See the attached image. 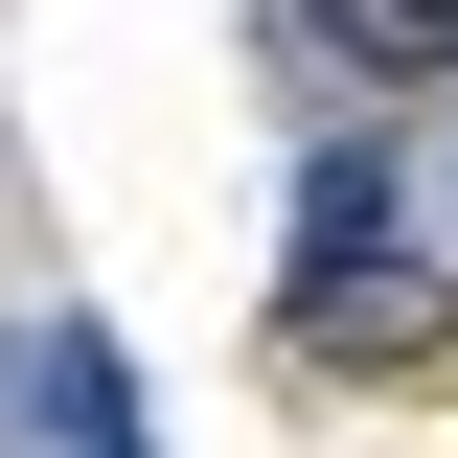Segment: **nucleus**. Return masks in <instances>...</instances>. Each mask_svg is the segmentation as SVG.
Wrapping results in <instances>:
<instances>
[{
	"mask_svg": "<svg viewBox=\"0 0 458 458\" xmlns=\"http://www.w3.org/2000/svg\"><path fill=\"white\" fill-rule=\"evenodd\" d=\"M276 344H298V367H436V344H458V276H390V252L276 276Z\"/></svg>",
	"mask_w": 458,
	"mask_h": 458,
	"instance_id": "obj_1",
	"label": "nucleus"
},
{
	"mask_svg": "<svg viewBox=\"0 0 458 458\" xmlns=\"http://www.w3.org/2000/svg\"><path fill=\"white\" fill-rule=\"evenodd\" d=\"M23 436H47V458H138V367H114L92 321H47V344H23Z\"/></svg>",
	"mask_w": 458,
	"mask_h": 458,
	"instance_id": "obj_2",
	"label": "nucleus"
},
{
	"mask_svg": "<svg viewBox=\"0 0 458 458\" xmlns=\"http://www.w3.org/2000/svg\"><path fill=\"white\" fill-rule=\"evenodd\" d=\"M344 252H390V161H298V276H344Z\"/></svg>",
	"mask_w": 458,
	"mask_h": 458,
	"instance_id": "obj_3",
	"label": "nucleus"
},
{
	"mask_svg": "<svg viewBox=\"0 0 458 458\" xmlns=\"http://www.w3.org/2000/svg\"><path fill=\"white\" fill-rule=\"evenodd\" d=\"M344 69H458V0H298Z\"/></svg>",
	"mask_w": 458,
	"mask_h": 458,
	"instance_id": "obj_4",
	"label": "nucleus"
}]
</instances>
